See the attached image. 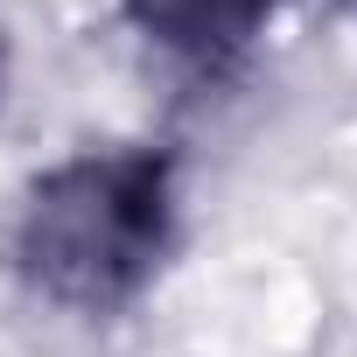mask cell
I'll return each mask as SVG.
<instances>
[{
  "mask_svg": "<svg viewBox=\"0 0 357 357\" xmlns=\"http://www.w3.org/2000/svg\"><path fill=\"white\" fill-rule=\"evenodd\" d=\"M175 238V161L154 147H91L36 175L15 218V273L70 315L140 301Z\"/></svg>",
  "mask_w": 357,
  "mask_h": 357,
  "instance_id": "cell-1",
  "label": "cell"
},
{
  "mask_svg": "<svg viewBox=\"0 0 357 357\" xmlns=\"http://www.w3.org/2000/svg\"><path fill=\"white\" fill-rule=\"evenodd\" d=\"M280 0H126V22L190 70H231L273 22Z\"/></svg>",
  "mask_w": 357,
  "mask_h": 357,
  "instance_id": "cell-2",
  "label": "cell"
},
{
  "mask_svg": "<svg viewBox=\"0 0 357 357\" xmlns=\"http://www.w3.org/2000/svg\"><path fill=\"white\" fill-rule=\"evenodd\" d=\"M0 91H8V43H0Z\"/></svg>",
  "mask_w": 357,
  "mask_h": 357,
  "instance_id": "cell-3",
  "label": "cell"
}]
</instances>
